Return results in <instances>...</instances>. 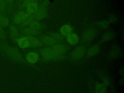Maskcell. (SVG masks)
I'll return each mask as SVG.
<instances>
[{
    "mask_svg": "<svg viewBox=\"0 0 124 93\" xmlns=\"http://www.w3.org/2000/svg\"><path fill=\"white\" fill-rule=\"evenodd\" d=\"M96 34V31L94 29H89L86 30L82 35V39L84 42H89L92 41Z\"/></svg>",
    "mask_w": 124,
    "mask_h": 93,
    "instance_id": "obj_1",
    "label": "cell"
},
{
    "mask_svg": "<svg viewBox=\"0 0 124 93\" xmlns=\"http://www.w3.org/2000/svg\"><path fill=\"white\" fill-rule=\"evenodd\" d=\"M55 54L56 58H60L64 54L66 51L65 46L62 45H54L52 48Z\"/></svg>",
    "mask_w": 124,
    "mask_h": 93,
    "instance_id": "obj_2",
    "label": "cell"
},
{
    "mask_svg": "<svg viewBox=\"0 0 124 93\" xmlns=\"http://www.w3.org/2000/svg\"><path fill=\"white\" fill-rule=\"evenodd\" d=\"M42 55L46 60H50L55 59V54L53 49L50 47H46L43 49Z\"/></svg>",
    "mask_w": 124,
    "mask_h": 93,
    "instance_id": "obj_3",
    "label": "cell"
},
{
    "mask_svg": "<svg viewBox=\"0 0 124 93\" xmlns=\"http://www.w3.org/2000/svg\"><path fill=\"white\" fill-rule=\"evenodd\" d=\"M7 55L13 60L19 61L21 59V56L18 51L12 47H8L7 50Z\"/></svg>",
    "mask_w": 124,
    "mask_h": 93,
    "instance_id": "obj_4",
    "label": "cell"
},
{
    "mask_svg": "<svg viewBox=\"0 0 124 93\" xmlns=\"http://www.w3.org/2000/svg\"><path fill=\"white\" fill-rule=\"evenodd\" d=\"M84 52V47L83 46H79L72 51L71 54V58L74 60L79 59L83 55Z\"/></svg>",
    "mask_w": 124,
    "mask_h": 93,
    "instance_id": "obj_5",
    "label": "cell"
},
{
    "mask_svg": "<svg viewBox=\"0 0 124 93\" xmlns=\"http://www.w3.org/2000/svg\"><path fill=\"white\" fill-rule=\"evenodd\" d=\"M46 15V10L44 6H42L40 8H38V11L32 15L33 18L39 20L44 18Z\"/></svg>",
    "mask_w": 124,
    "mask_h": 93,
    "instance_id": "obj_6",
    "label": "cell"
},
{
    "mask_svg": "<svg viewBox=\"0 0 124 93\" xmlns=\"http://www.w3.org/2000/svg\"><path fill=\"white\" fill-rule=\"evenodd\" d=\"M39 59L38 53L35 52H31L29 53L26 57V60L31 63H35Z\"/></svg>",
    "mask_w": 124,
    "mask_h": 93,
    "instance_id": "obj_7",
    "label": "cell"
},
{
    "mask_svg": "<svg viewBox=\"0 0 124 93\" xmlns=\"http://www.w3.org/2000/svg\"><path fill=\"white\" fill-rule=\"evenodd\" d=\"M28 39L29 46L31 47H34L39 46L41 45V43L40 41L38 40L35 37L31 36V35H27L26 36Z\"/></svg>",
    "mask_w": 124,
    "mask_h": 93,
    "instance_id": "obj_8",
    "label": "cell"
},
{
    "mask_svg": "<svg viewBox=\"0 0 124 93\" xmlns=\"http://www.w3.org/2000/svg\"><path fill=\"white\" fill-rule=\"evenodd\" d=\"M16 40L17 45L20 48H26L30 47L28 39L26 36L17 38Z\"/></svg>",
    "mask_w": 124,
    "mask_h": 93,
    "instance_id": "obj_9",
    "label": "cell"
},
{
    "mask_svg": "<svg viewBox=\"0 0 124 93\" xmlns=\"http://www.w3.org/2000/svg\"><path fill=\"white\" fill-rule=\"evenodd\" d=\"M27 14L33 15L38 10V6L36 2H33L31 3L27 6Z\"/></svg>",
    "mask_w": 124,
    "mask_h": 93,
    "instance_id": "obj_10",
    "label": "cell"
},
{
    "mask_svg": "<svg viewBox=\"0 0 124 93\" xmlns=\"http://www.w3.org/2000/svg\"><path fill=\"white\" fill-rule=\"evenodd\" d=\"M27 14L24 11H20L18 12L14 17V22L16 24H20L24 20Z\"/></svg>",
    "mask_w": 124,
    "mask_h": 93,
    "instance_id": "obj_11",
    "label": "cell"
},
{
    "mask_svg": "<svg viewBox=\"0 0 124 93\" xmlns=\"http://www.w3.org/2000/svg\"><path fill=\"white\" fill-rule=\"evenodd\" d=\"M66 40L69 44L72 45H74L78 43L79 38L78 35H77L76 34L71 33L70 34L67 36Z\"/></svg>",
    "mask_w": 124,
    "mask_h": 93,
    "instance_id": "obj_12",
    "label": "cell"
},
{
    "mask_svg": "<svg viewBox=\"0 0 124 93\" xmlns=\"http://www.w3.org/2000/svg\"><path fill=\"white\" fill-rule=\"evenodd\" d=\"M72 28L69 25H64L60 29V32L61 34L64 36H68L72 33Z\"/></svg>",
    "mask_w": 124,
    "mask_h": 93,
    "instance_id": "obj_13",
    "label": "cell"
},
{
    "mask_svg": "<svg viewBox=\"0 0 124 93\" xmlns=\"http://www.w3.org/2000/svg\"><path fill=\"white\" fill-rule=\"evenodd\" d=\"M41 40L44 44L49 46H54L56 43V41L49 36H43L41 38Z\"/></svg>",
    "mask_w": 124,
    "mask_h": 93,
    "instance_id": "obj_14",
    "label": "cell"
},
{
    "mask_svg": "<svg viewBox=\"0 0 124 93\" xmlns=\"http://www.w3.org/2000/svg\"><path fill=\"white\" fill-rule=\"evenodd\" d=\"M95 90L98 93H107V87L104 83H95Z\"/></svg>",
    "mask_w": 124,
    "mask_h": 93,
    "instance_id": "obj_15",
    "label": "cell"
},
{
    "mask_svg": "<svg viewBox=\"0 0 124 93\" xmlns=\"http://www.w3.org/2000/svg\"><path fill=\"white\" fill-rule=\"evenodd\" d=\"M100 51V47L98 44L92 46L91 48H89L88 53V55L90 56H94L97 54Z\"/></svg>",
    "mask_w": 124,
    "mask_h": 93,
    "instance_id": "obj_16",
    "label": "cell"
},
{
    "mask_svg": "<svg viewBox=\"0 0 124 93\" xmlns=\"http://www.w3.org/2000/svg\"><path fill=\"white\" fill-rule=\"evenodd\" d=\"M10 36L12 39L16 40L17 39L18 37V31L16 27L14 26L11 25L10 28Z\"/></svg>",
    "mask_w": 124,
    "mask_h": 93,
    "instance_id": "obj_17",
    "label": "cell"
},
{
    "mask_svg": "<svg viewBox=\"0 0 124 93\" xmlns=\"http://www.w3.org/2000/svg\"><path fill=\"white\" fill-rule=\"evenodd\" d=\"M28 25L31 28H32V29L37 30V31L38 30L41 29L42 27V24H41V23H40L37 21H34L33 20H32L29 23Z\"/></svg>",
    "mask_w": 124,
    "mask_h": 93,
    "instance_id": "obj_18",
    "label": "cell"
},
{
    "mask_svg": "<svg viewBox=\"0 0 124 93\" xmlns=\"http://www.w3.org/2000/svg\"><path fill=\"white\" fill-rule=\"evenodd\" d=\"M33 19V16L31 15L27 14L26 17H25L24 20L21 23L22 25L24 26L29 24V23Z\"/></svg>",
    "mask_w": 124,
    "mask_h": 93,
    "instance_id": "obj_19",
    "label": "cell"
},
{
    "mask_svg": "<svg viewBox=\"0 0 124 93\" xmlns=\"http://www.w3.org/2000/svg\"><path fill=\"white\" fill-rule=\"evenodd\" d=\"M23 32L27 35H35L38 32L37 30H34L31 28H26L24 29Z\"/></svg>",
    "mask_w": 124,
    "mask_h": 93,
    "instance_id": "obj_20",
    "label": "cell"
},
{
    "mask_svg": "<svg viewBox=\"0 0 124 93\" xmlns=\"http://www.w3.org/2000/svg\"><path fill=\"white\" fill-rule=\"evenodd\" d=\"M9 20L8 18L1 16L0 18V26H1L2 27H6L9 25Z\"/></svg>",
    "mask_w": 124,
    "mask_h": 93,
    "instance_id": "obj_21",
    "label": "cell"
},
{
    "mask_svg": "<svg viewBox=\"0 0 124 93\" xmlns=\"http://www.w3.org/2000/svg\"><path fill=\"white\" fill-rule=\"evenodd\" d=\"M51 37L55 41H61L63 40V38L62 35L58 33H52L51 35Z\"/></svg>",
    "mask_w": 124,
    "mask_h": 93,
    "instance_id": "obj_22",
    "label": "cell"
},
{
    "mask_svg": "<svg viewBox=\"0 0 124 93\" xmlns=\"http://www.w3.org/2000/svg\"><path fill=\"white\" fill-rule=\"evenodd\" d=\"M112 38V34L110 32H107L102 36L100 43H102L108 40H110Z\"/></svg>",
    "mask_w": 124,
    "mask_h": 93,
    "instance_id": "obj_23",
    "label": "cell"
},
{
    "mask_svg": "<svg viewBox=\"0 0 124 93\" xmlns=\"http://www.w3.org/2000/svg\"><path fill=\"white\" fill-rule=\"evenodd\" d=\"M120 54V49L118 47H114L111 52V55L113 58H117Z\"/></svg>",
    "mask_w": 124,
    "mask_h": 93,
    "instance_id": "obj_24",
    "label": "cell"
},
{
    "mask_svg": "<svg viewBox=\"0 0 124 93\" xmlns=\"http://www.w3.org/2000/svg\"><path fill=\"white\" fill-rule=\"evenodd\" d=\"M98 24L100 27H101L102 28H104V29L108 28V22L106 20H103L102 21H100V22H99V23H98Z\"/></svg>",
    "mask_w": 124,
    "mask_h": 93,
    "instance_id": "obj_25",
    "label": "cell"
},
{
    "mask_svg": "<svg viewBox=\"0 0 124 93\" xmlns=\"http://www.w3.org/2000/svg\"><path fill=\"white\" fill-rule=\"evenodd\" d=\"M100 78L101 79V80H102V81H103V82L104 84H105L106 86L109 85V80L106 77H105V76L102 75V76H101Z\"/></svg>",
    "mask_w": 124,
    "mask_h": 93,
    "instance_id": "obj_26",
    "label": "cell"
},
{
    "mask_svg": "<svg viewBox=\"0 0 124 93\" xmlns=\"http://www.w3.org/2000/svg\"><path fill=\"white\" fill-rule=\"evenodd\" d=\"M5 8V1L4 0H0V11H3Z\"/></svg>",
    "mask_w": 124,
    "mask_h": 93,
    "instance_id": "obj_27",
    "label": "cell"
},
{
    "mask_svg": "<svg viewBox=\"0 0 124 93\" xmlns=\"http://www.w3.org/2000/svg\"><path fill=\"white\" fill-rule=\"evenodd\" d=\"M34 0H24L22 3V6L24 7H27L29 4L34 2Z\"/></svg>",
    "mask_w": 124,
    "mask_h": 93,
    "instance_id": "obj_28",
    "label": "cell"
},
{
    "mask_svg": "<svg viewBox=\"0 0 124 93\" xmlns=\"http://www.w3.org/2000/svg\"><path fill=\"white\" fill-rule=\"evenodd\" d=\"M5 37V32L2 28V27L0 26V39H3Z\"/></svg>",
    "mask_w": 124,
    "mask_h": 93,
    "instance_id": "obj_29",
    "label": "cell"
},
{
    "mask_svg": "<svg viewBox=\"0 0 124 93\" xmlns=\"http://www.w3.org/2000/svg\"><path fill=\"white\" fill-rule=\"evenodd\" d=\"M116 21V19L114 16H112L109 18V22L111 23H114Z\"/></svg>",
    "mask_w": 124,
    "mask_h": 93,
    "instance_id": "obj_30",
    "label": "cell"
},
{
    "mask_svg": "<svg viewBox=\"0 0 124 93\" xmlns=\"http://www.w3.org/2000/svg\"><path fill=\"white\" fill-rule=\"evenodd\" d=\"M119 72H120V74H121V75L123 76V74H124V70H123V68H121V69H120Z\"/></svg>",
    "mask_w": 124,
    "mask_h": 93,
    "instance_id": "obj_31",
    "label": "cell"
},
{
    "mask_svg": "<svg viewBox=\"0 0 124 93\" xmlns=\"http://www.w3.org/2000/svg\"><path fill=\"white\" fill-rule=\"evenodd\" d=\"M92 93H97L95 90H92Z\"/></svg>",
    "mask_w": 124,
    "mask_h": 93,
    "instance_id": "obj_32",
    "label": "cell"
},
{
    "mask_svg": "<svg viewBox=\"0 0 124 93\" xmlns=\"http://www.w3.org/2000/svg\"><path fill=\"white\" fill-rule=\"evenodd\" d=\"M4 0L7 2H11V1H12V0Z\"/></svg>",
    "mask_w": 124,
    "mask_h": 93,
    "instance_id": "obj_33",
    "label": "cell"
},
{
    "mask_svg": "<svg viewBox=\"0 0 124 93\" xmlns=\"http://www.w3.org/2000/svg\"><path fill=\"white\" fill-rule=\"evenodd\" d=\"M1 16H1V14H0V17H1Z\"/></svg>",
    "mask_w": 124,
    "mask_h": 93,
    "instance_id": "obj_34",
    "label": "cell"
}]
</instances>
